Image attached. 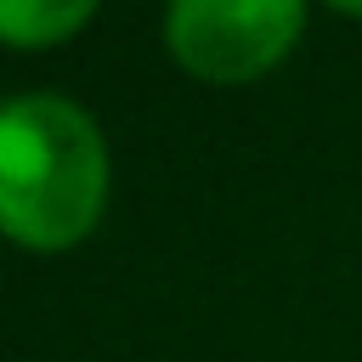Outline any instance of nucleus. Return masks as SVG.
<instances>
[{"mask_svg":"<svg viewBox=\"0 0 362 362\" xmlns=\"http://www.w3.org/2000/svg\"><path fill=\"white\" fill-rule=\"evenodd\" d=\"M113 158L90 107L23 90L0 113V226L17 249L62 255L102 226Z\"/></svg>","mask_w":362,"mask_h":362,"instance_id":"f257e3e1","label":"nucleus"},{"mask_svg":"<svg viewBox=\"0 0 362 362\" xmlns=\"http://www.w3.org/2000/svg\"><path fill=\"white\" fill-rule=\"evenodd\" d=\"M305 34V0H170L164 51L204 85H249L272 74Z\"/></svg>","mask_w":362,"mask_h":362,"instance_id":"f03ea898","label":"nucleus"},{"mask_svg":"<svg viewBox=\"0 0 362 362\" xmlns=\"http://www.w3.org/2000/svg\"><path fill=\"white\" fill-rule=\"evenodd\" d=\"M102 0H0V40L11 51H45L74 40Z\"/></svg>","mask_w":362,"mask_h":362,"instance_id":"7ed1b4c3","label":"nucleus"},{"mask_svg":"<svg viewBox=\"0 0 362 362\" xmlns=\"http://www.w3.org/2000/svg\"><path fill=\"white\" fill-rule=\"evenodd\" d=\"M328 11H339V17H362V0H322Z\"/></svg>","mask_w":362,"mask_h":362,"instance_id":"20e7f679","label":"nucleus"}]
</instances>
